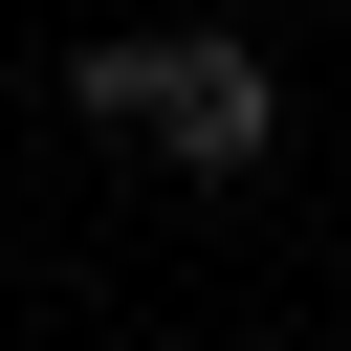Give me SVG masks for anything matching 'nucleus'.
Segmentation results:
<instances>
[{
  "label": "nucleus",
  "instance_id": "1",
  "mask_svg": "<svg viewBox=\"0 0 351 351\" xmlns=\"http://www.w3.org/2000/svg\"><path fill=\"white\" fill-rule=\"evenodd\" d=\"M66 110L132 132V154H176V176H263L285 154V88H263L241 22H110V44H66Z\"/></svg>",
  "mask_w": 351,
  "mask_h": 351
}]
</instances>
